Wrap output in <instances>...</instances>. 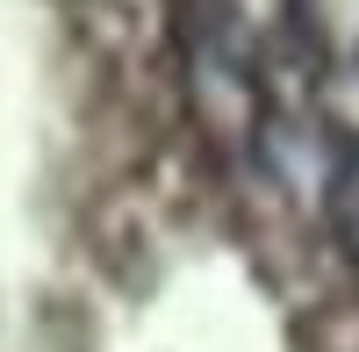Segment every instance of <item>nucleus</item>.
Listing matches in <instances>:
<instances>
[{
  "label": "nucleus",
  "mask_w": 359,
  "mask_h": 352,
  "mask_svg": "<svg viewBox=\"0 0 359 352\" xmlns=\"http://www.w3.org/2000/svg\"><path fill=\"white\" fill-rule=\"evenodd\" d=\"M180 72H187V101L216 144L259 137V115H266L259 65L230 0H180Z\"/></svg>",
  "instance_id": "1"
},
{
  "label": "nucleus",
  "mask_w": 359,
  "mask_h": 352,
  "mask_svg": "<svg viewBox=\"0 0 359 352\" xmlns=\"http://www.w3.org/2000/svg\"><path fill=\"white\" fill-rule=\"evenodd\" d=\"M323 223H331L338 259L359 273V137L331 144V172H323Z\"/></svg>",
  "instance_id": "2"
}]
</instances>
